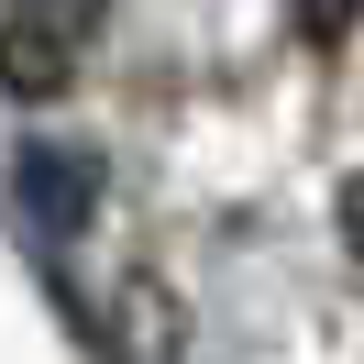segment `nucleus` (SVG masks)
<instances>
[{
	"mask_svg": "<svg viewBox=\"0 0 364 364\" xmlns=\"http://www.w3.org/2000/svg\"><path fill=\"white\" fill-rule=\"evenodd\" d=\"M111 353L122 364H177V287L133 276V287L111 298Z\"/></svg>",
	"mask_w": 364,
	"mask_h": 364,
	"instance_id": "nucleus-2",
	"label": "nucleus"
},
{
	"mask_svg": "<svg viewBox=\"0 0 364 364\" xmlns=\"http://www.w3.org/2000/svg\"><path fill=\"white\" fill-rule=\"evenodd\" d=\"M331 221H342V243L364 254V177H342V199H331Z\"/></svg>",
	"mask_w": 364,
	"mask_h": 364,
	"instance_id": "nucleus-6",
	"label": "nucleus"
},
{
	"mask_svg": "<svg viewBox=\"0 0 364 364\" xmlns=\"http://www.w3.org/2000/svg\"><path fill=\"white\" fill-rule=\"evenodd\" d=\"M67 77H77V45L0 23V89H11V100H67Z\"/></svg>",
	"mask_w": 364,
	"mask_h": 364,
	"instance_id": "nucleus-3",
	"label": "nucleus"
},
{
	"mask_svg": "<svg viewBox=\"0 0 364 364\" xmlns=\"http://www.w3.org/2000/svg\"><path fill=\"white\" fill-rule=\"evenodd\" d=\"M353 11H364V0H287V23L309 33V45H342V33H353Z\"/></svg>",
	"mask_w": 364,
	"mask_h": 364,
	"instance_id": "nucleus-5",
	"label": "nucleus"
},
{
	"mask_svg": "<svg viewBox=\"0 0 364 364\" xmlns=\"http://www.w3.org/2000/svg\"><path fill=\"white\" fill-rule=\"evenodd\" d=\"M11 199H23V221L45 232V243H77L89 210H100V177H89L77 144H23V155H11Z\"/></svg>",
	"mask_w": 364,
	"mask_h": 364,
	"instance_id": "nucleus-1",
	"label": "nucleus"
},
{
	"mask_svg": "<svg viewBox=\"0 0 364 364\" xmlns=\"http://www.w3.org/2000/svg\"><path fill=\"white\" fill-rule=\"evenodd\" d=\"M100 11H111V0H11V23H23V33H55V45H89Z\"/></svg>",
	"mask_w": 364,
	"mask_h": 364,
	"instance_id": "nucleus-4",
	"label": "nucleus"
}]
</instances>
